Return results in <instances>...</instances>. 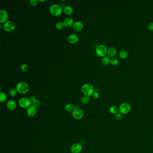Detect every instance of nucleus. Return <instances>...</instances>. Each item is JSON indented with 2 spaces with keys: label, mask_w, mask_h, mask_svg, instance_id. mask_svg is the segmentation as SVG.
Listing matches in <instances>:
<instances>
[{
  "label": "nucleus",
  "mask_w": 153,
  "mask_h": 153,
  "mask_svg": "<svg viewBox=\"0 0 153 153\" xmlns=\"http://www.w3.org/2000/svg\"><path fill=\"white\" fill-rule=\"evenodd\" d=\"M92 98L94 99H98L99 96V94L98 92H94V93L92 95Z\"/></svg>",
  "instance_id": "32"
},
{
  "label": "nucleus",
  "mask_w": 153,
  "mask_h": 153,
  "mask_svg": "<svg viewBox=\"0 0 153 153\" xmlns=\"http://www.w3.org/2000/svg\"><path fill=\"white\" fill-rule=\"evenodd\" d=\"M49 12L54 17H59L63 13V8L61 6L55 3L51 4Z\"/></svg>",
  "instance_id": "1"
},
{
  "label": "nucleus",
  "mask_w": 153,
  "mask_h": 153,
  "mask_svg": "<svg viewBox=\"0 0 153 153\" xmlns=\"http://www.w3.org/2000/svg\"><path fill=\"white\" fill-rule=\"evenodd\" d=\"M29 99H30V100H31V102H33L35 101V100L36 99V97L34 95H32L30 97V98Z\"/></svg>",
  "instance_id": "33"
},
{
  "label": "nucleus",
  "mask_w": 153,
  "mask_h": 153,
  "mask_svg": "<svg viewBox=\"0 0 153 153\" xmlns=\"http://www.w3.org/2000/svg\"><path fill=\"white\" fill-rule=\"evenodd\" d=\"M39 2H42V3H44V2H46V0H38Z\"/></svg>",
  "instance_id": "35"
},
{
  "label": "nucleus",
  "mask_w": 153,
  "mask_h": 153,
  "mask_svg": "<svg viewBox=\"0 0 153 153\" xmlns=\"http://www.w3.org/2000/svg\"><path fill=\"white\" fill-rule=\"evenodd\" d=\"M16 88L18 93L20 94H25L29 92L30 87L28 84L26 82L20 81L17 84Z\"/></svg>",
  "instance_id": "2"
},
{
  "label": "nucleus",
  "mask_w": 153,
  "mask_h": 153,
  "mask_svg": "<svg viewBox=\"0 0 153 153\" xmlns=\"http://www.w3.org/2000/svg\"><path fill=\"white\" fill-rule=\"evenodd\" d=\"M109 112L112 114L116 115V114L119 113L118 107H117L116 106H114V105L110 107Z\"/></svg>",
  "instance_id": "18"
},
{
  "label": "nucleus",
  "mask_w": 153,
  "mask_h": 153,
  "mask_svg": "<svg viewBox=\"0 0 153 153\" xmlns=\"http://www.w3.org/2000/svg\"><path fill=\"white\" fill-rule=\"evenodd\" d=\"M9 18L8 13L5 10L2 9L0 10V23L4 24L6 22Z\"/></svg>",
  "instance_id": "9"
},
{
  "label": "nucleus",
  "mask_w": 153,
  "mask_h": 153,
  "mask_svg": "<svg viewBox=\"0 0 153 153\" xmlns=\"http://www.w3.org/2000/svg\"><path fill=\"white\" fill-rule=\"evenodd\" d=\"M38 2L37 0H30L29 3L32 6L35 7L37 6Z\"/></svg>",
  "instance_id": "29"
},
{
  "label": "nucleus",
  "mask_w": 153,
  "mask_h": 153,
  "mask_svg": "<svg viewBox=\"0 0 153 153\" xmlns=\"http://www.w3.org/2000/svg\"><path fill=\"white\" fill-rule=\"evenodd\" d=\"M132 109L131 106L128 103L123 102L118 106L119 113L122 115H125L129 113Z\"/></svg>",
  "instance_id": "4"
},
{
  "label": "nucleus",
  "mask_w": 153,
  "mask_h": 153,
  "mask_svg": "<svg viewBox=\"0 0 153 153\" xmlns=\"http://www.w3.org/2000/svg\"><path fill=\"white\" fill-rule=\"evenodd\" d=\"M81 91L85 96H90L94 93V86L89 83L84 84L81 87Z\"/></svg>",
  "instance_id": "3"
},
{
  "label": "nucleus",
  "mask_w": 153,
  "mask_h": 153,
  "mask_svg": "<svg viewBox=\"0 0 153 153\" xmlns=\"http://www.w3.org/2000/svg\"><path fill=\"white\" fill-rule=\"evenodd\" d=\"M32 102L30 99L26 97H24L20 99L18 101V104L20 107L22 108L25 109V108H28L30 107L32 104Z\"/></svg>",
  "instance_id": "6"
},
{
  "label": "nucleus",
  "mask_w": 153,
  "mask_h": 153,
  "mask_svg": "<svg viewBox=\"0 0 153 153\" xmlns=\"http://www.w3.org/2000/svg\"><path fill=\"white\" fill-rule=\"evenodd\" d=\"M74 106L73 104L72 103H68L65 106V110L66 112H72L73 110L74 109Z\"/></svg>",
  "instance_id": "20"
},
{
  "label": "nucleus",
  "mask_w": 153,
  "mask_h": 153,
  "mask_svg": "<svg viewBox=\"0 0 153 153\" xmlns=\"http://www.w3.org/2000/svg\"><path fill=\"white\" fill-rule=\"evenodd\" d=\"M64 26L69 28L71 26H73V24L74 23V20L72 18H66L65 19H64L63 21Z\"/></svg>",
  "instance_id": "14"
},
{
  "label": "nucleus",
  "mask_w": 153,
  "mask_h": 153,
  "mask_svg": "<svg viewBox=\"0 0 153 153\" xmlns=\"http://www.w3.org/2000/svg\"><path fill=\"white\" fill-rule=\"evenodd\" d=\"M7 96L6 93L3 92H0V102H3L6 100Z\"/></svg>",
  "instance_id": "22"
},
{
  "label": "nucleus",
  "mask_w": 153,
  "mask_h": 153,
  "mask_svg": "<svg viewBox=\"0 0 153 153\" xmlns=\"http://www.w3.org/2000/svg\"><path fill=\"white\" fill-rule=\"evenodd\" d=\"M90 100V96H83L81 99V103L84 104H86L89 102Z\"/></svg>",
  "instance_id": "24"
},
{
  "label": "nucleus",
  "mask_w": 153,
  "mask_h": 153,
  "mask_svg": "<svg viewBox=\"0 0 153 153\" xmlns=\"http://www.w3.org/2000/svg\"><path fill=\"white\" fill-rule=\"evenodd\" d=\"M73 9L72 7L70 6H66L64 7L63 8V13L66 16H70L73 13Z\"/></svg>",
  "instance_id": "16"
},
{
  "label": "nucleus",
  "mask_w": 153,
  "mask_h": 153,
  "mask_svg": "<svg viewBox=\"0 0 153 153\" xmlns=\"http://www.w3.org/2000/svg\"><path fill=\"white\" fill-rule=\"evenodd\" d=\"M68 40L69 43L70 44H76L79 42V36L76 34H72L68 36Z\"/></svg>",
  "instance_id": "11"
},
{
  "label": "nucleus",
  "mask_w": 153,
  "mask_h": 153,
  "mask_svg": "<svg viewBox=\"0 0 153 153\" xmlns=\"http://www.w3.org/2000/svg\"><path fill=\"white\" fill-rule=\"evenodd\" d=\"M6 106L10 110L12 111L16 109L17 106V104L16 102L14 100H10L7 102Z\"/></svg>",
  "instance_id": "15"
},
{
  "label": "nucleus",
  "mask_w": 153,
  "mask_h": 153,
  "mask_svg": "<svg viewBox=\"0 0 153 153\" xmlns=\"http://www.w3.org/2000/svg\"><path fill=\"white\" fill-rule=\"evenodd\" d=\"M26 113L30 117L35 116L37 113V107L34 106L33 105H31L30 107L27 109Z\"/></svg>",
  "instance_id": "12"
},
{
  "label": "nucleus",
  "mask_w": 153,
  "mask_h": 153,
  "mask_svg": "<svg viewBox=\"0 0 153 153\" xmlns=\"http://www.w3.org/2000/svg\"><path fill=\"white\" fill-rule=\"evenodd\" d=\"M84 142H85V140H84V139H82V140H80V143H79L82 145V144H84Z\"/></svg>",
  "instance_id": "34"
},
{
  "label": "nucleus",
  "mask_w": 153,
  "mask_h": 153,
  "mask_svg": "<svg viewBox=\"0 0 153 153\" xmlns=\"http://www.w3.org/2000/svg\"><path fill=\"white\" fill-rule=\"evenodd\" d=\"M108 52V49L106 46L104 44H100L96 47L95 50L96 54L99 57H105L106 56Z\"/></svg>",
  "instance_id": "5"
},
{
  "label": "nucleus",
  "mask_w": 153,
  "mask_h": 153,
  "mask_svg": "<svg viewBox=\"0 0 153 153\" xmlns=\"http://www.w3.org/2000/svg\"><path fill=\"white\" fill-rule=\"evenodd\" d=\"M110 58L109 56H105L103 57L101 60V62L102 64L103 65L107 66L110 64Z\"/></svg>",
  "instance_id": "19"
},
{
  "label": "nucleus",
  "mask_w": 153,
  "mask_h": 153,
  "mask_svg": "<svg viewBox=\"0 0 153 153\" xmlns=\"http://www.w3.org/2000/svg\"><path fill=\"white\" fill-rule=\"evenodd\" d=\"M119 63L118 59L116 58H110V64L112 66H117Z\"/></svg>",
  "instance_id": "23"
},
{
  "label": "nucleus",
  "mask_w": 153,
  "mask_h": 153,
  "mask_svg": "<svg viewBox=\"0 0 153 153\" xmlns=\"http://www.w3.org/2000/svg\"><path fill=\"white\" fill-rule=\"evenodd\" d=\"M3 28L7 32H11L14 30L16 28V25L13 21L8 20L3 25Z\"/></svg>",
  "instance_id": "7"
},
{
  "label": "nucleus",
  "mask_w": 153,
  "mask_h": 153,
  "mask_svg": "<svg viewBox=\"0 0 153 153\" xmlns=\"http://www.w3.org/2000/svg\"><path fill=\"white\" fill-rule=\"evenodd\" d=\"M114 118H115V120L117 121H120L121 120H122L123 118V115L122 114H121L120 113H118V114H116L114 116Z\"/></svg>",
  "instance_id": "28"
},
{
  "label": "nucleus",
  "mask_w": 153,
  "mask_h": 153,
  "mask_svg": "<svg viewBox=\"0 0 153 153\" xmlns=\"http://www.w3.org/2000/svg\"><path fill=\"white\" fill-rule=\"evenodd\" d=\"M82 150V146L79 143H74L70 148V151L72 153H80Z\"/></svg>",
  "instance_id": "10"
},
{
  "label": "nucleus",
  "mask_w": 153,
  "mask_h": 153,
  "mask_svg": "<svg viewBox=\"0 0 153 153\" xmlns=\"http://www.w3.org/2000/svg\"><path fill=\"white\" fill-rule=\"evenodd\" d=\"M72 28L74 31L76 32H80L83 29V23L81 21H77L76 22H74Z\"/></svg>",
  "instance_id": "13"
},
{
  "label": "nucleus",
  "mask_w": 153,
  "mask_h": 153,
  "mask_svg": "<svg viewBox=\"0 0 153 153\" xmlns=\"http://www.w3.org/2000/svg\"><path fill=\"white\" fill-rule=\"evenodd\" d=\"M56 28L58 30H62L65 27L64 25L63 22H57L55 25Z\"/></svg>",
  "instance_id": "25"
},
{
  "label": "nucleus",
  "mask_w": 153,
  "mask_h": 153,
  "mask_svg": "<svg viewBox=\"0 0 153 153\" xmlns=\"http://www.w3.org/2000/svg\"><path fill=\"white\" fill-rule=\"evenodd\" d=\"M117 52V49L114 47H111L108 49L107 54L109 57L114 58L116 55Z\"/></svg>",
  "instance_id": "17"
},
{
  "label": "nucleus",
  "mask_w": 153,
  "mask_h": 153,
  "mask_svg": "<svg viewBox=\"0 0 153 153\" xmlns=\"http://www.w3.org/2000/svg\"><path fill=\"white\" fill-rule=\"evenodd\" d=\"M119 56L120 58L122 59H126L128 56V53L127 51L122 50L121 51L119 54Z\"/></svg>",
  "instance_id": "21"
},
{
  "label": "nucleus",
  "mask_w": 153,
  "mask_h": 153,
  "mask_svg": "<svg viewBox=\"0 0 153 153\" xmlns=\"http://www.w3.org/2000/svg\"><path fill=\"white\" fill-rule=\"evenodd\" d=\"M17 92V91L16 88H11L9 90V94L10 96H14L16 95Z\"/></svg>",
  "instance_id": "27"
},
{
  "label": "nucleus",
  "mask_w": 153,
  "mask_h": 153,
  "mask_svg": "<svg viewBox=\"0 0 153 153\" xmlns=\"http://www.w3.org/2000/svg\"><path fill=\"white\" fill-rule=\"evenodd\" d=\"M147 28L150 31H153V22H150L147 25Z\"/></svg>",
  "instance_id": "31"
},
{
  "label": "nucleus",
  "mask_w": 153,
  "mask_h": 153,
  "mask_svg": "<svg viewBox=\"0 0 153 153\" xmlns=\"http://www.w3.org/2000/svg\"><path fill=\"white\" fill-rule=\"evenodd\" d=\"M21 70L22 72H26L28 70V66L26 64H22L21 66Z\"/></svg>",
  "instance_id": "26"
},
{
  "label": "nucleus",
  "mask_w": 153,
  "mask_h": 153,
  "mask_svg": "<svg viewBox=\"0 0 153 153\" xmlns=\"http://www.w3.org/2000/svg\"><path fill=\"white\" fill-rule=\"evenodd\" d=\"M72 116L76 120H80L83 118V112L79 108H74L72 111Z\"/></svg>",
  "instance_id": "8"
},
{
  "label": "nucleus",
  "mask_w": 153,
  "mask_h": 153,
  "mask_svg": "<svg viewBox=\"0 0 153 153\" xmlns=\"http://www.w3.org/2000/svg\"><path fill=\"white\" fill-rule=\"evenodd\" d=\"M32 104L34 106H35L36 107H39L40 105V102L38 99H36L35 101L32 102Z\"/></svg>",
  "instance_id": "30"
}]
</instances>
